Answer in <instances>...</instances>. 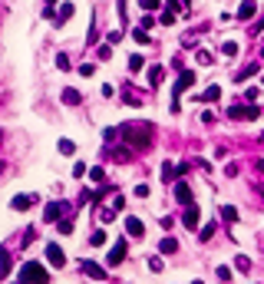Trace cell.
Listing matches in <instances>:
<instances>
[{
  "label": "cell",
  "mask_w": 264,
  "mask_h": 284,
  "mask_svg": "<svg viewBox=\"0 0 264 284\" xmlns=\"http://www.w3.org/2000/svg\"><path fill=\"white\" fill-rule=\"evenodd\" d=\"M218 96H221V86H208V90H205L202 96H198V99H205V103H215Z\"/></svg>",
  "instance_id": "cell-19"
},
{
  "label": "cell",
  "mask_w": 264,
  "mask_h": 284,
  "mask_svg": "<svg viewBox=\"0 0 264 284\" xmlns=\"http://www.w3.org/2000/svg\"><path fill=\"white\" fill-rule=\"evenodd\" d=\"M20 281L23 284H46L50 274H46V268L40 265V261H27V265L20 268Z\"/></svg>",
  "instance_id": "cell-2"
},
{
  "label": "cell",
  "mask_w": 264,
  "mask_h": 284,
  "mask_svg": "<svg viewBox=\"0 0 264 284\" xmlns=\"http://www.w3.org/2000/svg\"><path fill=\"white\" fill-rule=\"evenodd\" d=\"M66 209H70L66 202H50V205L43 209V222H50V225H53V222H59V215H63Z\"/></svg>",
  "instance_id": "cell-4"
},
{
  "label": "cell",
  "mask_w": 264,
  "mask_h": 284,
  "mask_svg": "<svg viewBox=\"0 0 264 284\" xmlns=\"http://www.w3.org/2000/svg\"><path fill=\"white\" fill-rule=\"evenodd\" d=\"M261 109H254V106H231L228 109V119H258Z\"/></svg>",
  "instance_id": "cell-6"
},
{
  "label": "cell",
  "mask_w": 264,
  "mask_h": 284,
  "mask_svg": "<svg viewBox=\"0 0 264 284\" xmlns=\"http://www.w3.org/2000/svg\"><path fill=\"white\" fill-rule=\"evenodd\" d=\"M261 57H264V50H261Z\"/></svg>",
  "instance_id": "cell-46"
},
{
  "label": "cell",
  "mask_w": 264,
  "mask_h": 284,
  "mask_svg": "<svg viewBox=\"0 0 264 284\" xmlns=\"http://www.w3.org/2000/svg\"><path fill=\"white\" fill-rule=\"evenodd\" d=\"M182 225H185V228H198V209H195V205H185Z\"/></svg>",
  "instance_id": "cell-12"
},
{
  "label": "cell",
  "mask_w": 264,
  "mask_h": 284,
  "mask_svg": "<svg viewBox=\"0 0 264 284\" xmlns=\"http://www.w3.org/2000/svg\"><path fill=\"white\" fill-rule=\"evenodd\" d=\"M149 271H155V274H159V271H165V265H162V258H152V261H149Z\"/></svg>",
  "instance_id": "cell-31"
},
{
  "label": "cell",
  "mask_w": 264,
  "mask_h": 284,
  "mask_svg": "<svg viewBox=\"0 0 264 284\" xmlns=\"http://www.w3.org/2000/svg\"><path fill=\"white\" fill-rule=\"evenodd\" d=\"M258 169H261V172H264V159H258Z\"/></svg>",
  "instance_id": "cell-41"
},
{
  "label": "cell",
  "mask_w": 264,
  "mask_h": 284,
  "mask_svg": "<svg viewBox=\"0 0 264 284\" xmlns=\"http://www.w3.org/2000/svg\"><path fill=\"white\" fill-rule=\"evenodd\" d=\"M162 76H165V70H162V66H149V86H152V90L162 83Z\"/></svg>",
  "instance_id": "cell-15"
},
{
  "label": "cell",
  "mask_w": 264,
  "mask_h": 284,
  "mask_svg": "<svg viewBox=\"0 0 264 284\" xmlns=\"http://www.w3.org/2000/svg\"><path fill=\"white\" fill-rule=\"evenodd\" d=\"M254 14H258V3H254V0H245V3L238 7V20H251Z\"/></svg>",
  "instance_id": "cell-13"
},
{
  "label": "cell",
  "mask_w": 264,
  "mask_h": 284,
  "mask_svg": "<svg viewBox=\"0 0 264 284\" xmlns=\"http://www.w3.org/2000/svg\"><path fill=\"white\" fill-rule=\"evenodd\" d=\"M175 175H178V172H175V165H172V162H165V165H162V179H165V182H172Z\"/></svg>",
  "instance_id": "cell-27"
},
{
  "label": "cell",
  "mask_w": 264,
  "mask_h": 284,
  "mask_svg": "<svg viewBox=\"0 0 264 284\" xmlns=\"http://www.w3.org/2000/svg\"><path fill=\"white\" fill-rule=\"evenodd\" d=\"M57 66H59V70H70V60H66L63 53H59V57H57Z\"/></svg>",
  "instance_id": "cell-39"
},
{
  "label": "cell",
  "mask_w": 264,
  "mask_h": 284,
  "mask_svg": "<svg viewBox=\"0 0 264 284\" xmlns=\"http://www.w3.org/2000/svg\"><path fill=\"white\" fill-rule=\"evenodd\" d=\"M218 281H225V284H228V281H231V271H228V268H225V265L218 268Z\"/></svg>",
  "instance_id": "cell-36"
},
{
  "label": "cell",
  "mask_w": 264,
  "mask_h": 284,
  "mask_svg": "<svg viewBox=\"0 0 264 284\" xmlns=\"http://www.w3.org/2000/svg\"><path fill=\"white\" fill-rule=\"evenodd\" d=\"M159 20H162L165 27H172V23H175V10H165V14H162V17H159Z\"/></svg>",
  "instance_id": "cell-33"
},
{
  "label": "cell",
  "mask_w": 264,
  "mask_h": 284,
  "mask_svg": "<svg viewBox=\"0 0 264 284\" xmlns=\"http://www.w3.org/2000/svg\"><path fill=\"white\" fill-rule=\"evenodd\" d=\"M142 66H146V60L139 57V53H132V57H129V70H132V73H139Z\"/></svg>",
  "instance_id": "cell-22"
},
{
  "label": "cell",
  "mask_w": 264,
  "mask_h": 284,
  "mask_svg": "<svg viewBox=\"0 0 264 284\" xmlns=\"http://www.w3.org/2000/svg\"><path fill=\"white\" fill-rule=\"evenodd\" d=\"M119 135L129 142V149H149L152 146V126L149 122H126V126H119Z\"/></svg>",
  "instance_id": "cell-1"
},
{
  "label": "cell",
  "mask_w": 264,
  "mask_h": 284,
  "mask_svg": "<svg viewBox=\"0 0 264 284\" xmlns=\"http://www.w3.org/2000/svg\"><path fill=\"white\" fill-rule=\"evenodd\" d=\"M159 251H162V254H175V251H178V241H175V238H162Z\"/></svg>",
  "instance_id": "cell-18"
},
{
  "label": "cell",
  "mask_w": 264,
  "mask_h": 284,
  "mask_svg": "<svg viewBox=\"0 0 264 284\" xmlns=\"http://www.w3.org/2000/svg\"><path fill=\"white\" fill-rule=\"evenodd\" d=\"M7 278H10V251L0 248V281H7Z\"/></svg>",
  "instance_id": "cell-14"
},
{
  "label": "cell",
  "mask_w": 264,
  "mask_h": 284,
  "mask_svg": "<svg viewBox=\"0 0 264 284\" xmlns=\"http://www.w3.org/2000/svg\"><path fill=\"white\" fill-rule=\"evenodd\" d=\"M83 274H86V278H96V281H103V278H106V268H99L96 265V261H83Z\"/></svg>",
  "instance_id": "cell-8"
},
{
  "label": "cell",
  "mask_w": 264,
  "mask_h": 284,
  "mask_svg": "<svg viewBox=\"0 0 264 284\" xmlns=\"http://www.w3.org/2000/svg\"><path fill=\"white\" fill-rule=\"evenodd\" d=\"M53 3H57V0H46V7H53Z\"/></svg>",
  "instance_id": "cell-42"
},
{
  "label": "cell",
  "mask_w": 264,
  "mask_h": 284,
  "mask_svg": "<svg viewBox=\"0 0 264 284\" xmlns=\"http://www.w3.org/2000/svg\"><path fill=\"white\" fill-rule=\"evenodd\" d=\"M73 175H76V179H79V175H86V165H83V162H76V165H73Z\"/></svg>",
  "instance_id": "cell-40"
},
{
  "label": "cell",
  "mask_w": 264,
  "mask_h": 284,
  "mask_svg": "<svg viewBox=\"0 0 264 284\" xmlns=\"http://www.w3.org/2000/svg\"><path fill=\"white\" fill-rule=\"evenodd\" d=\"M0 142H3V133H0Z\"/></svg>",
  "instance_id": "cell-45"
},
{
  "label": "cell",
  "mask_w": 264,
  "mask_h": 284,
  "mask_svg": "<svg viewBox=\"0 0 264 284\" xmlns=\"http://www.w3.org/2000/svg\"><path fill=\"white\" fill-rule=\"evenodd\" d=\"M126 231H129L132 238H142V235H146V225H142L135 215H129V218H126Z\"/></svg>",
  "instance_id": "cell-11"
},
{
  "label": "cell",
  "mask_w": 264,
  "mask_h": 284,
  "mask_svg": "<svg viewBox=\"0 0 264 284\" xmlns=\"http://www.w3.org/2000/svg\"><path fill=\"white\" fill-rule=\"evenodd\" d=\"M139 7H142V10H155V7H162V3H159V0H139Z\"/></svg>",
  "instance_id": "cell-34"
},
{
  "label": "cell",
  "mask_w": 264,
  "mask_h": 284,
  "mask_svg": "<svg viewBox=\"0 0 264 284\" xmlns=\"http://www.w3.org/2000/svg\"><path fill=\"white\" fill-rule=\"evenodd\" d=\"M46 261H50L53 268H63V265H66V254H63V248H59L57 241H50V245H46Z\"/></svg>",
  "instance_id": "cell-5"
},
{
  "label": "cell",
  "mask_w": 264,
  "mask_h": 284,
  "mask_svg": "<svg viewBox=\"0 0 264 284\" xmlns=\"http://www.w3.org/2000/svg\"><path fill=\"white\" fill-rule=\"evenodd\" d=\"M0 175H3V162H0Z\"/></svg>",
  "instance_id": "cell-43"
},
{
  "label": "cell",
  "mask_w": 264,
  "mask_h": 284,
  "mask_svg": "<svg viewBox=\"0 0 264 284\" xmlns=\"http://www.w3.org/2000/svg\"><path fill=\"white\" fill-rule=\"evenodd\" d=\"M195 57H198V63H202V66H208V63H211V53H208V50H198Z\"/></svg>",
  "instance_id": "cell-32"
},
{
  "label": "cell",
  "mask_w": 264,
  "mask_h": 284,
  "mask_svg": "<svg viewBox=\"0 0 264 284\" xmlns=\"http://www.w3.org/2000/svg\"><path fill=\"white\" fill-rule=\"evenodd\" d=\"M221 218H225V222H238V209H235V205H225V209H221Z\"/></svg>",
  "instance_id": "cell-23"
},
{
  "label": "cell",
  "mask_w": 264,
  "mask_h": 284,
  "mask_svg": "<svg viewBox=\"0 0 264 284\" xmlns=\"http://www.w3.org/2000/svg\"><path fill=\"white\" fill-rule=\"evenodd\" d=\"M70 17H73V3H63V7H59V14H57V27H63Z\"/></svg>",
  "instance_id": "cell-16"
},
{
  "label": "cell",
  "mask_w": 264,
  "mask_h": 284,
  "mask_svg": "<svg viewBox=\"0 0 264 284\" xmlns=\"http://www.w3.org/2000/svg\"><path fill=\"white\" fill-rule=\"evenodd\" d=\"M211 235H215V222H211V225H205V228H202V235H198V238H202V241H208Z\"/></svg>",
  "instance_id": "cell-30"
},
{
  "label": "cell",
  "mask_w": 264,
  "mask_h": 284,
  "mask_svg": "<svg viewBox=\"0 0 264 284\" xmlns=\"http://www.w3.org/2000/svg\"><path fill=\"white\" fill-rule=\"evenodd\" d=\"M191 284H205V281H191Z\"/></svg>",
  "instance_id": "cell-44"
},
{
  "label": "cell",
  "mask_w": 264,
  "mask_h": 284,
  "mask_svg": "<svg viewBox=\"0 0 264 284\" xmlns=\"http://www.w3.org/2000/svg\"><path fill=\"white\" fill-rule=\"evenodd\" d=\"M63 103H66V106H79V103H83V96L76 93V90H63Z\"/></svg>",
  "instance_id": "cell-17"
},
{
  "label": "cell",
  "mask_w": 264,
  "mask_h": 284,
  "mask_svg": "<svg viewBox=\"0 0 264 284\" xmlns=\"http://www.w3.org/2000/svg\"><path fill=\"white\" fill-rule=\"evenodd\" d=\"M126 251H129V248H126V241H116L113 251H109V268L122 265V261H126Z\"/></svg>",
  "instance_id": "cell-7"
},
{
  "label": "cell",
  "mask_w": 264,
  "mask_h": 284,
  "mask_svg": "<svg viewBox=\"0 0 264 284\" xmlns=\"http://www.w3.org/2000/svg\"><path fill=\"white\" fill-rule=\"evenodd\" d=\"M57 149L63 152V155H73V152H76V142H73V139H59V146H57Z\"/></svg>",
  "instance_id": "cell-20"
},
{
  "label": "cell",
  "mask_w": 264,
  "mask_h": 284,
  "mask_svg": "<svg viewBox=\"0 0 264 284\" xmlns=\"http://www.w3.org/2000/svg\"><path fill=\"white\" fill-rule=\"evenodd\" d=\"M57 228H59V235H73V218H59Z\"/></svg>",
  "instance_id": "cell-21"
},
{
  "label": "cell",
  "mask_w": 264,
  "mask_h": 284,
  "mask_svg": "<svg viewBox=\"0 0 264 284\" xmlns=\"http://www.w3.org/2000/svg\"><path fill=\"white\" fill-rule=\"evenodd\" d=\"M37 202V195H14V202H10V209L14 211H27L30 205Z\"/></svg>",
  "instance_id": "cell-9"
},
{
  "label": "cell",
  "mask_w": 264,
  "mask_h": 284,
  "mask_svg": "<svg viewBox=\"0 0 264 284\" xmlns=\"http://www.w3.org/2000/svg\"><path fill=\"white\" fill-rule=\"evenodd\" d=\"M89 245H93V248H103V245H106V231H93Z\"/></svg>",
  "instance_id": "cell-26"
},
{
  "label": "cell",
  "mask_w": 264,
  "mask_h": 284,
  "mask_svg": "<svg viewBox=\"0 0 264 284\" xmlns=\"http://www.w3.org/2000/svg\"><path fill=\"white\" fill-rule=\"evenodd\" d=\"M191 83H195V73H191V70H182V73H178V83H175V90H172V113L182 109V106H178V96L185 93V90H191Z\"/></svg>",
  "instance_id": "cell-3"
},
{
  "label": "cell",
  "mask_w": 264,
  "mask_h": 284,
  "mask_svg": "<svg viewBox=\"0 0 264 284\" xmlns=\"http://www.w3.org/2000/svg\"><path fill=\"white\" fill-rule=\"evenodd\" d=\"M93 70H96L93 63H83V66H79V76H93Z\"/></svg>",
  "instance_id": "cell-38"
},
{
  "label": "cell",
  "mask_w": 264,
  "mask_h": 284,
  "mask_svg": "<svg viewBox=\"0 0 264 284\" xmlns=\"http://www.w3.org/2000/svg\"><path fill=\"white\" fill-rule=\"evenodd\" d=\"M103 175H106V172L99 169V165H96V169H89V179H93V182H103Z\"/></svg>",
  "instance_id": "cell-37"
},
{
  "label": "cell",
  "mask_w": 264,
  "mask_h": 284,
  "mask_svg": "<svg viewBox=\"0 0 264 284\" xmlns=\"http://www.w3.org/2000/svg\"><path fill=\"white\" fill-rule=\"evenodd\" d=\"M175 202H178V205H191V189H189V182H178V185H175Z\"/></svg>",
  "instance_id": "cell-10"
},
{
  "label": "cell",
  "mask_w": 264,
  "mask_h": 284,
  "mask_svg": "<svg viewBox=\"0 0 264 284\" xmlns=\"http://www.w3.org/2000/svg\"><path fill=\"white\" fill-rule=\"evenodd\" d=\"M132 37L139 40V43H149V33H146V30H142V27H139V30H132Z\"/></svg>",
  "instance_id": "cell-35"
},
{
  "label": "cell",
  "mask_w": 264,
  "mask_h": 284,
  "mask_svg": "<svg viewBox=\"0 0 264 284\" xmlns=\"http://www.w3.org/2000/svg\"><path fill=\"white\" fill-rule=\"evenodd\" d=\"M254 73H258V63H251V66H245V70L238 73V83H241V79H248V76H254Z\"/></svg>",
  "instance_id": "cell-28"
},
{
  "label": "cell",
  "mask_w": 264,
  "mask_h": 284,
  "mask_svg": "<svg viewBox=\"0 0 264 284\" xmlns=\"http://www.w3.org/2000/svg\"><path fill=\"white\" fill-rule=\"evenodd\" d=\"M99 218H103V222H113V218H116V209H99Z\"/></svg>",
  "instance_id": "cell-29"
},
{
  "label": "cell",
  "mask_w": 264,
  "mask_h": 284,
  "mask_svg": "<svg viewBox=\"0 0 264 284\" xmlns=\"http://www.w3.org/2000/svg\"><path fill=\"white\" fill-rule=\"evenodd\" d=\"M261 139H264V133H261Z\"/></svg>",
  "instance_id": "cell-47"
},
{
  "label": "cell",
  "mask_w": 264,
  "mask_h": 284,
  "mask_svg": "<svg viewBox=\"0 0 264 284\" xmlns=\"http://www.w3.org/2000/svg\"><path fill=\"white\" fill-rule=\"evenodd\" d=\"M235 268H238L241 274H248V271H251V261H248L245 254H238V258H235Z\"/></svg>",
  "instance_id": "cell-24"
},
{
  "label": "cell",
  "mask_w": 264,
  "mask_h": 284,
  "mask_svg": "<svg viewBox=\"0 0 264 284\" xmlns=\"http://www.w3.org/2000/svg\"><path fill=\"white\" fill-rule=\"evenodd\" d=\"M221 53H225V57H238V43H235V40H225Z\"/></svg>",
  "instance_id": "cell-25"
}]
</instances>
